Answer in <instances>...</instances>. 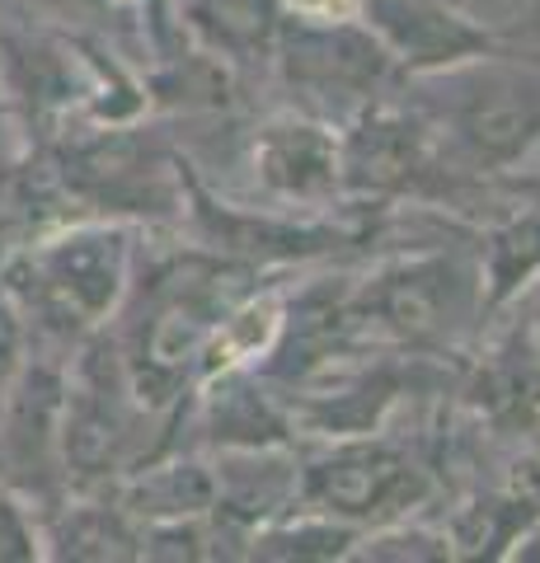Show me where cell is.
I'll return each mask as SVG.
<instances>
[{"mask_svg": "<svg viewBox=\"0 0 540 563\" xmlns=\"http://www.w3.org/2000/svg\"><path fill=\"white\" fill-rule=\"evenodd\" d=\"M10 352H14V329H10L5 314H0V366L10 362Z\"/></svg>", "mask_w": 540, "mask_h": 563, "instance_id": "277c9868", "label": "cell"}, {"mask_svg": "<svg viewBox=\"0 0 540 563\" xmlns=\"http://www.w3.org/2000/svg\"><path fill=\"white\" fill-rule=\"evenodd\" d=\"M320 141L324 136H316L310 128H277L268 136V146H264L268 179L283 184V188H296V192L324 184L329 174H334V151H324V155H316V161H306V151L320 146Z\"/></svg>", "mask_w": 540, "mask_h": 563, "instance_id": "7a4b0ae2", "label": "cell"}, {"mask_svg": "<svg viewBox=\"0 0 540 563\" xmlns=\"http://www.w3.org/2000/svg\"><path fill=\"white\" fill-rule=\"evenodd\" d=\"M310 488H316L320 503L362 517V512H376V507L395 503L399 493L409 488V470L390 451L362 446V451H348V455H339V461L320 465L316 479H310Z\"/></svg>", "mask_w": 540, "mask_h": 563, "instance_id": "6da1fadb", "label": "cell"}, {"mask_svg": "<svg viewBox=\"0 0 540 563\" xmlns=\"http://www.w3.org/2000/svg\"><path fill=\"white\" fill-rule=\"evenodd\" d=\"M29 554V531L24 521L14 517L10 503H0V559H24Z\"/></svg>", "mask_w": 540, "mask_h": 563, "instance_id": "3957f363", "label": "cell"}]
</instances>
